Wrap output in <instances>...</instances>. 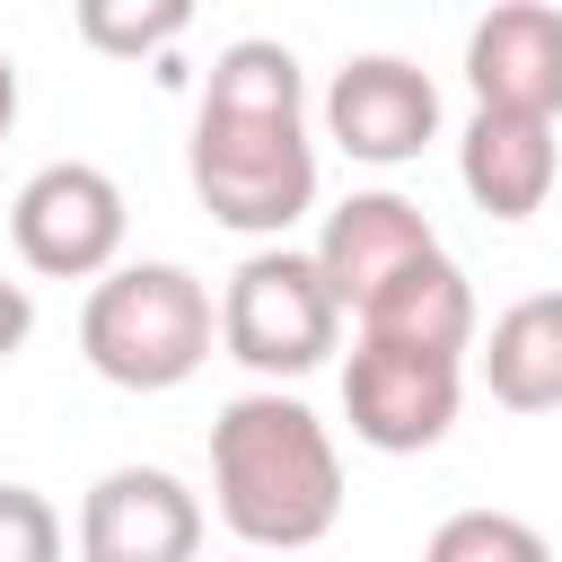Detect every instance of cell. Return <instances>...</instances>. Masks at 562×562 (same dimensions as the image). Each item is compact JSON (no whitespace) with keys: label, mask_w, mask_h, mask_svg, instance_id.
<instances>
[{"label":"cell","mask_w":562,"mask_h":562,"mask_svg":"<svg viewBox=\"0 0 562 562\" xmlns=\"http://www.w3.org/2000/svg\"><path fill=\"white\" fill-rule=\"evenodd\" d=\"M211 501H220L228 536L255 544V553L325 544L334 518H342L334 430L281 386H255V395L220 404V422H211Z\"/></svg>","instance_id":"obj_1"},{"label":"cell","mask_w":562,"mask_h":562,"mask_svg":"<svg viewBox=\"0 0 562 562\" xmlns=\"http://www.w3.org/2000/svg\"><path fill=\"white\" fill-rule=\"evenodd\" d=\"M220 307L184 263H114L79 307V351L105 386L167 395L211 360Z\"/></svg>","instance_id":"obj_2"},{"label":"cell","mask_w":562,"mask_h":562,"mask_svg":"<svg viewBox=\"0 0 562 562\" xmlns=\"http://www.w3.org/2000/svg\"><path fill=\"white\" fill-rule=\"evenodd\" d=\"M193 193L237 237H281L316 211V140L299 114H193Z\"/></svg>","instance_id":"obj_3"},{"label":"cell","mask_w":562,"mask_h":562,"mask_svg":"<svg viewBox=\"0 0 562 562\" xmlns=\"http://www.w3.org/2000/svg\"><path fill=\"white\" fill-rule=\"evenodd\" d=\"M220 342L228 360H246L255 378H307L334 342H342V307L316 281V255L290 246H255L228 290H220Z\"/></svg>","instance_id":"obj_4"},{"label":"cell","mask_w":562,"mask_h":562,"mask_svg":"<svg viewBox=\"0 0 562 562\" xmlns=\"http://www.w3.org/2000/svg\"><path fill=\"white\" fill-rule=\"evenodd\" d=\"M123 228H132L123 184L88 158L35 167L9 202V237H18L26 272H44V281H105L114 255H123Z\"/></svg>","instance_id":"obj_5"},{"label":"cell","mask_w":562,"mask_h":562,"mask_svg":"<svg viewBox=\"0 0 562 562\" xmlns=\"http://www.w3.org/2000/svg\"><path fill=\"white\" fill-rule=\"evenodd\" d=\"M457 395H465V360H439V351L351 342V360H342L351 439H369L378 457H422V448H439L448 422H457Z\"/></svg>","instance_id":"obj_6"},{"label":"cell","mask_w":562,"mask_h":562,"mask_svg":"<svg viewBox=\"0 0 562 562\" xmlns=\"http://www.w3.org/2000/svg\"><path fill=\"white\" fill-rule=\"evenodd\" d=\"M325 132H334L342 158H360V167H404V158H422L430 132H439V88H430V70H413L404 53H360V61H342L334 88H325Z\"/></svg>","instance_id":"obj_7"},{"label":"cell","mask_w":562,"mask_h":562,"mask_svg":"<svg viewBox=\"0 0 562 562\" xmlns=\"http://www.w3.org/2000/svg\"><path fill=\"white\" fill-rule=\"evenodd\" d=\"M202 501L167 465H114L79 501V562H193Z\"/></svg>","instance_id":"obj_8"},{"label":"cell","mask_w":562,"mask_h":562,"mask_svg":"<svg viewBox=\"0 0 562 562\" xmlns=\"http://www.w3.org/2000/svg\"><path fill=\"white\" fill-rule=\"evenodd\" d=\"M465 88H474V114L553 123L562 114V9L501 0L492 18H474V35H465Z\"/></svg>","instance_id":"obj_9"},{"label":"cell","mask_w":562,"mask_h":562,"mask_svg":"<svg viewBox=\"0 0 562 562\" xmlns=\"http://www.w3.org/2000/svg\"><path fill=\"white\" fill-rule=\"evenodd\" d=\"M439 255V228L404 202V193H351L325 211V237H316V281L334 290L342 316H360L395 272L430 263Z\"/></svg>","instance_id":"obj_10"},{"label":"cell","mask_w":562,"mask_h":562,"mask_svg":"<svg viewBox=\"0 0 562 562\" xmlns=\"http://www.w3.org/2000/svg\"><path fill=\"white\" fill-rule=\"evenodd\" d=\"M553 123H527V114H474L465 140H457V176L474 193V211L492 220H536L544 193H553Z\"/></svg>","instance_id":"obj_11"},{"label":"cell","mask_w":562,"mask_h":562,"mask_svg":"<svg viewBox=\"0 0 562 562\" xmlns=\"http://www.w3.org/2000/svg\"><path fill=\"white\" fill-rule=\"evenodd\" d=\"M351 325H360V342H404V351L465 360V351H474V290H465V272H457L448 255H430V263L395 272Z\"/></svg>","instance_id":"obj_12"},{"label":"cell","mask_w":562,"mask_h":562,"mask_svg":"<svg viewBox=\"0 0 562 562\" xmlns=\"http://www.w3.org/2000/svg\"><path fill=\"white\" fill-rule=\"evenodd\" d=\"M483 386L509 413H562V290H527L483 334Z\"/></svg>","instance_id":"obj_13"},{"label":"cell","mask_w":562,"mask_h":562,"mask_svg":"<svg viewBox=\"0 0 562 562\" xmlns=\"http://www.w3.org/2000/svg\"><path fill=\"white\" fill-rule=\"evenodd\" d=\"M299 105H307V79H299L290 44H263V35L228 44L202 79V114H299Z\"/></svg>","instance_id":"obj_14"},{"label":"cell","mask_w":562,"mask_h":562,"mask_svg":"<svg viewBox=\"0 0 562 562\" xmlns=\"http://www.w3.org/2000/svg\"><path fill=\"white\" fill-rule=\"evenodd\" d=\"M184 26H193L184 0H140V9L88 0V9H79V44H97V53H114V61H149V53H167Z\"/></svg>","instance_id":"obj_15"},{"label":"cell","mask_w":562,"mask_h":562,"mask_svg":"<svg viewBox=\"0 0 562 562\" xmlns=\"http://www.w3.org/2000/svg\"><path fill=\"white\" fill-rule=\"evenodd\" d=\"M422 562H553V544L509 509H457V518H439Z\"/></svg>","instance_id":"obj_16"},{"label":"cell","mask_w":562,"mask_h":562,"mask_svg":"<svg viewBox=\"0 0 562 562\" xmlns=\"http://www.w3.org/2000/svg\"><path fill=\"white\" fill-rule=\"evenodd\" d=\"M0 562H61V509L35 483H0Z\"/></svg>","instance_id":"obj_17"},{"label":"cell","mask_w":562,"mask_h":562,"mask_svg":"<svg viewBox=\"0 0 562 562\" xmlns=\"http://www.w3.org/2000/svg\"><path fill=\"white\" fill-rule=\"evenodd\" d=\"M26 334H35V299H26V281H0V360H18Z\"/></svg>","instance_id":"obj_18"},{"label":"cell","mask_w":562,"mask_h":562,"mask_svg":"<svg viewBox=\"0 0 562 562\" xmlns=\"http://www.w3.org/2000/svg\"><path fill=\"white\" fill-rule=\"evenodd\" d=\"M9 123H18V70H9V53H0V140H9Z\"/></svg>","instance_id":"obj_19"}]
</instances>
